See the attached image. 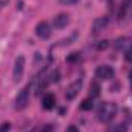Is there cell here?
Wrapping results in <instances>:
<instances>
[{
	"label": "cell",
	"instance_id": "cell-17",
	"mask_svg": "<svg viewBox=\"0 0 132 132\" xmlns=\"http://www.w3.org/2000/svg\"><path fill=\"white\" fill-rule=\"evenodd\" d=\"M108 46H109V42H108V40H103V42H100V43H98V46H97V48H98L100 51H103V49H106Z\"/></svg>",
	"mask_w": 132,
	"mask_h": 132
},
{
	"label": "cell",
	"instance_id": "cell-15",
	"mask_svg": "<svg viewBox=\"0 0 132 132\" xmlns=\"http://www.w3.org/2000/svg\"><path fill=\"white\" fill-rule=\"evenodd\" d=\"M128 131V128H126V125H117L115 128H114V132H126Z\"/></svg>",
	"mask_w": 132,
	"mask_h": 132
},
{
	"label": "cell",
	"instance_id": "cell-1",
	"mask_svg": "<svg viewBox=\"0 0 132 132\" xmlns=\"http://www.w3.org/2000/svg\"><path fill=\"white\" fill-rule=\"evenodd\" d=\"M117 114V104L115 103H111V101H104L101 103L97 109V117H98L100 121L103 123H108L111 121Z\"/></svg>",
	"mask_w": 132,
	"mask_h": 132
},
{
	"label": "cell",
	"instance_id": "cell-7",
	"mask_svg": "<svg viewBox=\"0 0 132 132\" xmlns=\"http://www.w3.org/2000/svg\"><path fill=\"white\" fill-rule=\"evenodd\" d=\"M35 34L40 37V38H48L51 35V26L46 23V22H40L37 26H35Z\"/></svg>",
	"mask_w": 132,
	"mask_h": 132
},
{
	"label": "cell",
	"instance_id": "cell-4",
	"mask_svg": "<svg viewBox=\"0 0 132 132\" xmlns=\"http://www.w3.org/2000/svg\"><path fill=\"white\" fill-rule=\"evenodd\" d=\"M95 77L100 80H111L114 77V69L108 65H101L95 69Z\"/></svg>",
	"mask_w": 132,
	"mask_h": 132
},
{
	"label": "cell",
	"instance_id": "cell-9",
	"mask_svg": "<svg viewBox=\"0 0 132 132\" xmlns=\"http://www.w3.org/2000/svg\"><path fill=\"white\" fill-rule=\"evenodd\" d=\"M108 23H109V19H108V17H98V19L94 22V26H92L94 34H97V32H100L101 29H104V28L108 26Z\"/></svg>",
	"mask_w": 132,
	"mask_h": 132
},
{
	"label": "cell",
	"instance_id": "cell-6",
	"mask_svg": "<svg viewBox=\"0 0 132 132\" xmlns=\"http://www.w3.org/2000/svg\"><path fill=\"white\" fill-rule=\"evenodd\" d=\"M114 46H115V49H118V51H131L132 49V42H131V38H128V37H120V38L115 40Z\"/></svg>",
	"mask_w": 132,
	"mask_h": 132
},
{
	"label": "cell",
	"instance_id": "cell-13",
	"mask_svg": "<svg viewBox=\"0 0 132 132\" xmlns=\"http://www.w3.org/2000/svg\"><path fill=\"white\" fill-rule=\"evenodd\" d=\"M78 59H80V54L78 52H72V54H69L66 57V62L68 63H74V62H78Z\"/></svg>",
	"mask_w": 132,
	"mask_h": 132
},
{
	"label": "cell",
	"instance_id": "cell-2",
	"mask_svg": "<svg viewBox=\"0 0 132 132\" xmlns=\"http://www.w3.org/2000/svg\"><path fill=\"white\" fill-rule=\"evenodd\" d=\"M28 103H29V85L25 86V88L17 94V97H15V108L22 111V109H25V108L28 106Z\"/></svg>",
	"mask_w": 132,
	"mask_h": 132
},
{
	"label": "cell",
	"instance_id": "cell-22",
	"mask_svg": "<svg viewBox=\"0 0 132 132\" xmlns=\"http://www.w3.org/2000/svg\"><path fill=\"white\" fill-rule=\"evenodd\" d=\"M131 81H132V72H131Z\"/></svg>",
	"mask_w": 132,
	"mask_h": 132
},
{
	"label": "cell",
	"instance_id": "cell-12",
	"mask_svg": "<svg viewBox=\"0 0 132 132\" xmlns=\"http://www.w3.org/2000/svg\"><path fill=\"white\" fill-rule=\"evenodd\" d=\"M80 109H81V111H91V109H92V98L89 97V98L83 100L81 104H80Z\"/></svg>",
	"mask_w": 132,
	"mask_h": 132
},
{
	"label": "cell",
	"instance_id": "cell-11",
	"mask_svg": "<svg viewBox=\"0 0 132 132\" xmlns=\"http://www.w3.org/2000/svg\"><path fill=\"white\" fill-rule=\"evenodd\" d=\"M100 95V86L98 83H91V89H89V97L91 98H95V97H98Z\"/></svg>",
	"mask_w": 132,
	"mask_h": 132
},
{
	"label": "cell",
	"instance_id": "cell-3",
	"mask_svg": "<svg viewBox=\"0 0 132 132\" xmlns=\"http://www.w3.org/2000/svg\"><path fill=\"white\" fill-rule=\"evenodd\" d=\"M23 71H25V57L23 55H19L14 62V71H12V77H14V81H20L22 77H23Z\"/></svg>",
	"mask_w": 132,
	"mask_h": 132
},
{
	"label": "cell",
	"instance_id": "cell-16",
	"mask_svg": "<svg viewBox=\"0 0 132 132\" xmlns=\"http://www.w3.org/2000/svg\"><path fill=\"white\" fill-rule=\"evenodd\" d=\"M9 129H11V123L6 121V123H2L0 125V132H8Z\"/></svg>",
	"mask_w": 132,
	"mask_h": 132
},
{
	"label": "cell",
	"instance_id": "cell-8",
	"mask_svg": "<svg viewBox=\"0 0 132 132\" xmlns=\"http://www.w3.org/2000/svg\"><path fill=\"white\" fill-rule=\"evenodd\" d=\"M68 22H69V15L68 14H59V15H55L52 19V26L55 29H62V28H65L68 25Z\"/></svg>",
	"mask_w": 132,
	"mask_h": 132
},
{
	"label": "cell",
	"instance_id": "cell-14",
	"mask_svg": "<svg viewBox=\"0 0 132 132\" xmlns=\"http://www.w3.org/2000/svg\"><path fill=\"white\" fill-rule=\"evenodd\" d=\"M60 5H69V6H74L78 3V0H59Z\"/></svg>",
	"mask_w": 132,
	"mask_h": 132
},
{
	"label": "cell",
	"instance_id": "cell-20",
	"mask_svg": "<svg viewBox=\"0 0 132 132\" xmlns=\"http://www.w3.org/2000/svg\"><path fill=\"white\" fill-rule=\"evenodd\" d=\"M66 132H78V129H77L75 126H69V128H68V131H66Z\"/></svg>",
	"mask_w": 132,
	"mask_h": 132
},
{
	"label": "cell",
	"instance_id": "cell-18",
	"mask_svg": "<svg viewBox=\"0 0 132 132\" xmlns=\"http://www.w3.org/2000/svg\"><path fill=\"white\" fill-rule=\"evenodd\" d=\"M40 132H52V126H51V125H46V126L42 128V131Z\"/></svg>",
	"mask_w": 132,
	"mask_h": 132
},
{
	"label": "cell",
	"instance_id": "cell-10",
	"mask_svg": "<svg viewBox=\"0 0 132 132\" xmlns=\"http://www.w3.org/2000/svg\"><path fill=\"white\" fill-rule=\"evenodd\" d=\"M42 104H43V108L45 109H52L54 106H55V97L52 95V94H46L45 97H43V100H42Z\"/></svg>",
	"mask_w": 132,
	"mask_h": 132
},
{
	"label": "cell",
	"instance_id": "cell-21",
	"mask_svg": "<svg viewBox=\"0 0 132 132\" xmlns=\"http://www.w3.org/2000/svg\"><path fill=\"white\" fill-rule=\"evenodd\" d=\"M8 3V0H0V9L3 8V5H6Z\"/></svg>",
	"mask_w": 132,
	"mask_h": 132
},
{
	"label": "cell",
	"instance_id": "cell-19",
	"mask_svg": "<svg viewBox=\"0 0 132 132\" xmlns=\"http://www.w3.org/2000/svg\"><path fill=\"white\" fill-rule=\"evenodd\" d=\"M126 60L132 63V49H131V51H126Z\"/></svg>",
	"mask_w": 132,
	"mask_h": 132
},
{
	"label": "cell",
	"instance_id": "cell-5",
	"mask_svg": "<svg viewBox=\"0 0 132 132\" xmlns=\"http://www.w3.org/2000/svg\"><path fill=\"white\" fill-rule=\"evenodd\" d=\"M80 89H81V80H77V81H74L72 85L68 86V89H66V92H65V97L68 100H74L78 95Z\"/></svg>",
	"mask_w": 132,
	"mask_h": 132
},
{
	"label": "cell",
	"instance_id": "cell-23",
	"mask_svg": "<svg viewBox=\"0 0 132 132\" xmlns=\"http://www.w3.org/2000/svg\"><path fill=\"white\" fill-rule=\"evenodd\" d=\"M131 86H132V81H131Z\"/></svg>",
	"mask_w": 132,
	"mask_h": 132
}]
</instances>
